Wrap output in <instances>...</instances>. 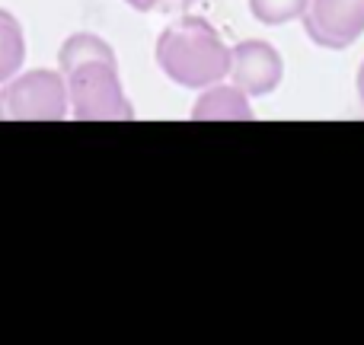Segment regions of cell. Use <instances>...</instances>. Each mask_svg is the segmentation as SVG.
<instances>
[{"label":"cell","mask_w":364,"mask_h":345,"mask_svg":"<svg viewBox=\"0 0 364 345\" xmlns=\"http://www.w3.org/2000/svg\"><path fill=\"white\" fill-rule=\"evenodd\" d=\"M157 64L173 83L205 90L230 74V48L201 16H179L157 38Z\"/></svg>","instance_id":"6da1fadb"},{"label":"cell","mask_w":364,"mask_h":345,"mask_svg":"<svg viewBox=\"0 0 364 345\" xmlns=\"http://www.w3.org/2000/svg\"><path fill=\"white\" fill-rule=\"evenodd\" d=\"M4 119L16 122H61L68 119V77L61 70H29L6 80L0 90Z\"/></svg>","instance_id":"7a4b0ae2"},{"label":"cell","mask_w":364,"mask_h":345,"mask_svg":"<svg viewBox=\"0 0 364 345\" xmlns=\"http://www.w3.org/2000/svg\"><path fill=\"white\" fill-rule=\"evenodd\" d=\"M64 77L74 119H134V109L119 80V64H80Z\"/></svg>","instance_id":"3957f363"},{"label":"cell","mask_w":364,"mask_h":345,"mask_svg":"<svg viewBox=\"0 0 364 345\" xmlns=\"http://www.w3.org/2000/svg\"><path fill=\"white\" fill-rule=\"evenodd\" d=\"M301 19L314 45L342 51L364 36V0H310Z\"/></svg>","instance_id":"277c9868"},{"label":"cell","mask_w":364,"mask_h":345,"mask_svg":"<svg viewBox=\"0 0 364 345\" xmlns=\"http://www.w3.org/2000/svg\"><path fill=\"white\" fill-rule=\"evenodd\" d=\"M230 83H237L246 96H269L284 77V61L275 45L262 38H246L230 48Z\"/></svg>","instance_id":"5b68a950"},{"label":"cell","mask_w":364,"mask_h":345,"mask_svg":"<svg viewBox=\"0 0 364 345\" xmlns=\"http://www.w3.org/2000/svg\"><path fill=\"white\" fill-rule=\"evenodd\" d=\"M192 119L195 122H250L256 115H252L250 96L237 83H211L195 100Z\"/></svg>","instance_id":"8992f818"},{"label":"cell","mask_w":364,"mask_h":345,"mask_svg":"<svg viewBox=\"0 0 364 345\" xmlns=\"http://www.w3.org/2000/svg\"><path fill=\"white\" fill-rule=\"evenodd\" d=\"M93 61H106L115 64V51L109 42H102L100 36H90V32H74L68 42L58 51V68L61 74H70L80 64H93Z\"/></svg>","instance_id":"52a82bcc"},{"label":"cell","mask_w":364,"mask_h":345,"mask_svg":"<svg viewBox=\"0 0 364 345\" xmlns=\"http://www.w3.org/2000/svg\"><path fill=\"white\" fill-rule=\"evenodd\" d=\"M26 61V36L16 16L0 10V83L13 80Z\"/></svg>","instance_id":"ba28073f"},{"label":"cell","mask_w":364,"mask_h":345,"mask_svg":"<svg viewBox=\"0 0 364 345\" xmlns=\"http://www.w3.org/2000/svg\"><path fill=\"white\" fill-rule=\"evenodd\" d=\"M310 0H250V13L265 26H284L307 13Z\"/></svg>","instance_id":"9c48e42d"},{"label":"cell","mask_w":364,"mask_h":345,"mask_svg":"<svg viewBox=\"0 0 364 345\" xmlns=\"http://www.w3.org/2000/svg\"><path fill=\"white\" fill-rule=\"evenodd\" d=\"M128 6H134L138 13H151V10H188L195 0H125Z\"/></svg>","instance_id":"30bf717a"},{"label":"cell","mask_w":364,"mask_h":345,"mask_svg":"<svg viewBox=\"0 0 364 345\" xmlns=\"http://www.w3.org/2000/svg\"><path fill=\"white\" fill-rule=\"evenodd\" d=\"M358 102H361V109H364V61H361V68H358Z\"/></svg>","instance_id":"8fae6325"},{"label":"cell","mask_w":364,"mask_h":345,"mask_svg":"<svg viewBox=\"0 0 364 345\" xmlns=\"http://www.w3.org/2000/svg\"><path fill=\"white\" fill-rule=\"evenodd\" d=\"M0 119H4V106H0Z\"/></svg>","instance_id":"7c38bea8"}]
</instances>
